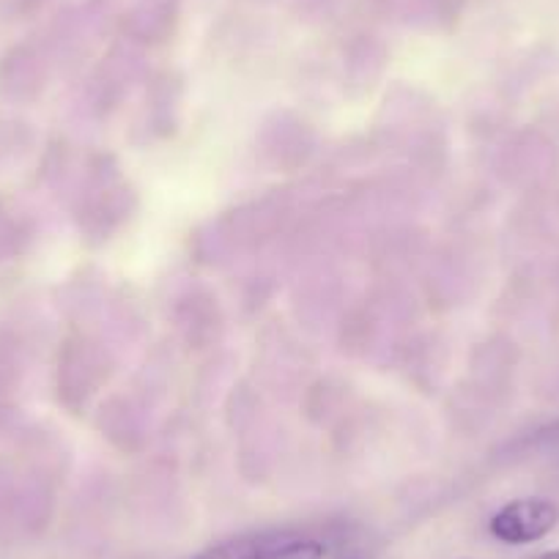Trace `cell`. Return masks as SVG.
I'll use <instances>...</instances> for the list:
<instances>
[{
    "label": "cell",
    "instance_id": "1",
    "mask_svg": "<svg viewBox=\"0 0 559 559\" xmlns=\"http://www.w3.org/2000/svg\"><path fill=\"white\" fill-rule=\"evenodd\" d=\"M559 524V508L548 499H515L491 519V535L508 546L537 543Z\"/></svg>",
    "mask_w": 559,
    "mask_h": 559
},
{
    "label": "cell",
    "instance_id": "3",
    "mask_svg": "<svg viewBox=\"0 0 559 559\" xmlns=\"http://www.w3.org/2000/svg\"><path fill=\"white\" fill-rule=\"evenodd\" d=\"M266 559H324V543L316 537H302L286 532L280 537L277 546L269 551Z\"/></svg>",
    "mask_w": 559,
    "mask_h": 559
},
{
    "label": "cell",
    "instance_id": "4",
    "mask_svg": "<svg viewBox=\"0 0 559 559\" xmlns=\"http://www.w3.org/2000/svg\"><path fill=\"white\" fill-rule=\"evenodd\" d=\"M537 559H559V548H554V551L540 554V557H537Z\"/></svg>",
    "mask_w": 559,
    "mask_h": 559
},
{
    "label": "cell",
    "instance_id": "2",
    "mask_svg": "<svg viewBox=\"0 0 559 559\" xmlns=\"http://www.w3.org/2000/svg\"><path fill=\"white\" fill-rule=\"evenodd\" d=\"M286 532H261V535H241L234 540L217 543L192 559H266L269 551Z\"/></svg>",
    "mask_w": 559,
    "mask_h": 559
}]
</instances>
